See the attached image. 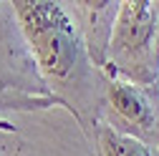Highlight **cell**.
<instances>
[{
	"label": "cell",
	"instance_id": "obj_2",
	"mask_svg": "<svg viewBox=\"0 0 159 156\" xmlns=\"http://www.w3.org/2000/svg\"><path fill=\"white\" fill-rule=\"evenodd\" d=\"M152 10L149 3H126L121 13V41L129 48L144 43L152 30Z\"/></svg>",
	"mask_w": 159,
	"mask_h": 156
},
{
	"label": "cell",
	"instance_id": "obj_1",
	"mask_svg": "<svg viewBox=\"0 0 159 156\" xmlns=\"http://www.w3.org/2000/svg\"><path fill=\"white\" fill-rule=\"evenodd\" d=\"M20 13L43 63L56 73L66 71L73 61V35L61 10L48 3H20Z\"/></svg>",
	"mask_w": 159,
	"mask_h": 156
},
{
	"label": "cell",
	"instance_id": "obj_4",
	"mask_svg": "<svg viewBox=\"0 0 159 156\" xmlns=\"http://www.w3.org/2000/svg\"><path fill=\"white\" fill-rule=\"evenodd\" d=\"M111 156H149V151L134 139H111Z\"/></svg>",
	"mask_w": 159,
	"mask_h": 156
},
{
	"label": "cell",
	"instance_id": "obj_3",
	"mask_svg": "<svg viewBox=\"0 0 159 156\" xmlns=\"http://www.w3.org/2000/svg\"><path fill=\"white\" fill-rule=\"evenodd\" d=\"M111 101H114L116 111L124 113L129 121H142V119H144V111H147V108H144V101L139 98L131 88H126V86H114Z\"/></svg>",
	"mask_w": 159,
	"mask_h": 156
}]
</instances>
